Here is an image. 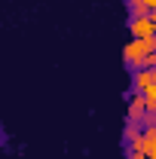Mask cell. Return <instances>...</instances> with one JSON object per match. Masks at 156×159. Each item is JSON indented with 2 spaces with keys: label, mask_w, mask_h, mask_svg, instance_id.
Wrapping results in <instances>:
<instances>
[{
  "label": "cell",
  "mask_w": 156,
  "mask_h": 159,
  "mask_svg": "<svg viewBox=\"0 0 156 159\" xmlns=\"http://www.w3.org/2000/svg\"><path fill=\"white\" fill-rule=\"evenodd\" d=\"M153 52H156L153 40H132V43L126 46V52H122V55H126V61L138 70V67H144V58H147V55H153Z\"/></svg>",
  "instance_id": "6da1fadb"
},
{
  "label": "cell",
  "mask_w": 156,
  "mask_h": 159,
  "mask_svg": "<svg viewBox=\"0 0 156 159\" xmlns=\"http://www.w3.org/2000/svg\"><path fill=\"white\" fill-rule=\"evenodd\" d=\"M129 31H132L135 40H153L156 37V21L150 19V16H141V19H132Z\"/></svg>",
  "instance_id": "7a4b0ae2"
},
{
  "label": "cell",
  "mask_w": 156,
  "mask_h": 159,
  "mask_svg": "<svg viewBox=\"0 0 156 159\" xmlns=\"http://www.w3.org/2000/svg\"><path fill=\"white\" fill-rule=\"evenodd\" d=\"M156 86V67H138L135 70V89L138 92H147Z\"/></svg>",
  "instance_id": "3957f363"
},
{
  "label": "cell",
  "mask_w": 156,
  "mask_h": 159,
  "mask_svg": "<svg viewBox=\"0 0 156 159\" xmlns=\"http://www.w3.org/2000/svg\"><path fill=\"white\" fill-rule=\"evenodd\" d=\"M144 113H147V104H144V95L138 92L135 98L129 101V119H132V122H141V119H144Z\"/></svg>",
  "instance_id": "277c9868"
},
{
  "label": "cell",
  "mask_w": 156,
  "mask_h": 159,
  "mask_svg": "<svg viewBox=\"0 0 156 159\" xmlns=\"http://www.w3.org/2000/svg\"><path fill=\"white\" fill-rule=\"evenodd\" d=\"M129 6H132V19H141V16H150V6H147L144 0H129Z\"/></svg>",
  "instance_id": "5b68a950"
},
{
  "label": "cell",
  "mask_w": 156,
  "mask_h": 159,
  "mask_svg": "<svg viewBox=\"0 0 156 159\" xmlns=\"http://www.w3.org/2000/svg\"><path fill=\"white\" fill-rule=\"evenodd\" d=\"M141 95H144L147 110H156V86H153V89H147V92H141Z\"/></svg>",
  "instance_id": "8992f818"
},
{
  "label": "cell",
  "mask_w": 156,
  "mask_h": 159,
  "mask_svg": "<svg viewBox=\"0 0 156 159\" xmlns=\"http://www.w3.org/2000/svg\"><path fill=\"white\" fill-rule=\"evenodd\" d=\"M144 67H156V52H153V55H147V58H144Z\"/></svg>",
  "instance_id": "52a82bcc"
},
{
  "label": "cell",
  "mask_w": 156,
  "mask_h": 159,
  "mask_svg": "<svg viewBox=\"0 0 156 159\" xmlns=\"http://www.w3.org/2000/svg\"><path fill=\"white\" fill-rule=\"evenodd\" d=\"M132 159H147V153H132Z\"/></svg>",
  "instance_id": "ba28073f"
},
{
  "label": "cell",
  "mask_w": 156,
  "mask_h": 159,
  "mask_svg": "<svg viewBox=\"0 0 156 159\" xmlns=\"http://www.w3.org/2000/svg\"><path fill=\"white\" fill-rule=\"evenodd\" d=\"M144 3H147V6H150V9H156V0H144Z\"/></svg>",
  "instance_id": "9c48e42d"
},
{
  "label": "cell",
  "mask_w": 156,
  "mask_h": 159,
  "mask_svg": "<svg viewBox=\"0 0 156 159\" xmlns=\"http://www.w3.org/2000/svg\"><path fill=\"white\" fill-rule=\"evenodd\" d=\"M153 46H156V37H153Z\"/></svg>",
  "instance_id": "30bf717a"
}]
</instances>
